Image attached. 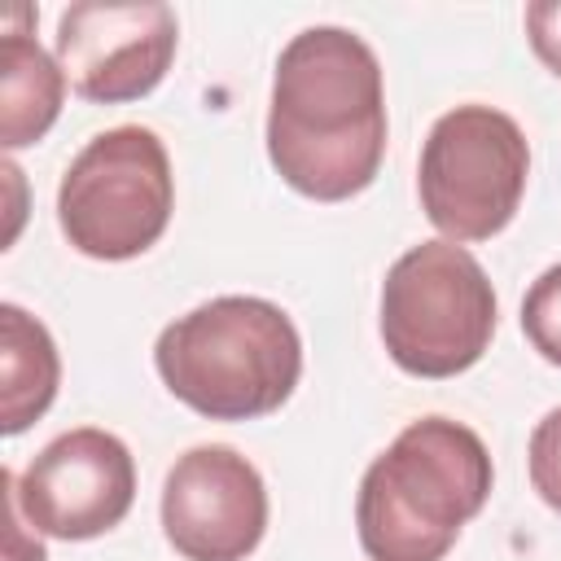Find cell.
<instances>
[{"label":"cell","instance_id":"obj_13","mask_svg":"<svg viewBox=\"0 0 561 561\" xmlns=\"http://www.w3.org/2000/svg\"><path fill=\"white\" fill-rule=\"evenodd\" d=\"M530 482L539 500L561 513V408H552L530 434Z\"/></svg>","mask_w":561,"mask_h":561},{"label":"cell","instance_id":"obj_8","mask_svg":"<svg viewBox=\"0 0 561 561\" xmlns=\"http://www.w3.org/2000/svg\"><path fill=\"white\" fill-rule=\"evenodd\" d=\"M18 508L31 530L48 539H96L114 530L136 500V465L123 438L83 425L57 434L22 478H13Z\"/></svg>","mask_w":561,"mask_h":561},{"label":"cell","instance_id":"obj_3","mask_svg":"<svg viewBox=\"0 0 561 561\" xmlns=\"http://www.w3.org/2000/svg\"><path fill=\"white\" fill-rule=\"evenodd\" d=\"M167 390L210 421H254L276 412L302 377L294 320L250 294H224L171 320L153 346Z\"/></svg>","mask_w":561,"mask_h":561},{"label":"cell","instance_id":"obj_2","mask_svg":"<svg viewBox=\"0 0 561 561\" xmlns=\"http://www.w3.org/2000/svg\"><path fill=\"white\" fill-rule=\"evenodd\" d=\"M491 495L486 443L447 416H421L368 465L355 530L368 561H443Z\"/></svg>","mask_w":561,"mask_h":561},{"label":"cell","instance_id":"obj_5","mask_svg":"<svg viewBox=\"0 0 561 561\" xmlns=\"http://www.w3.org/2000/svg\"><path fill=\"white\" fill-rule=\"evenodd\" d=\"M175 180L162 140L149 127H110L66 167L57 219L66 241L105 263L145 254L171 224Z\"/></svg>","mask_w":561,"mask_h":561},{"label":"cell","instance_id":"obj_9","mask_svg":"<svg viewBox=\"0 0 561 561\" xmlns=\"http://www.w3.org/2000/svg\"><path fill=\"white\" fill-rule=\"evenodd\" d=\"M162 530L184 561H245L267 530L259 469L224 443L184 451L162 486Z\"/></svg>","mask_w":561,"mask_h":561},{"label":"cell","instance_id":"obj_10","mask_svg":"<svg viewBox=\"0 0 561 561\" xmlns=\"http://www.w3.org/2000/svg\"><path fill=\"white\" fill-rule=\"evenodd\" d=\"M61 381V359L48 329L26 316L18 302L0 307V430L22 434L35 416L48 412Z\"/></svg>","mask_w":561,"mask_h":561},{"label":"cell","instance_id":"obj_11","mask_svg":"<svg viewBox=\"0 0 561 561\" xmlns=\"http://www.w3.org/2000/svg\"><path fill=\"white\" fill-rule=\"evenodd\" d=\"M61 92H66L61 66L26 31H4V44H0V140L4 149L35 145L57 123Z\"/></svg>","mask_w":561,"mask_h":561},{"label":"cell","instance_id":"obj_12","mask_svg":"<svg viewBox=\"0 0 561 561\" xmlns=\"http://www.w3.org/2000/svg\"><path fill=\"white\" fill-rule=\"evenodd\" d=\"M522 329L530 346L561 368V263L548 267L522 298Z\"/></svg>","mask_w":561,"mask_h":561},{"label":"cell","instance_id":"obj_6","mask_svg":"<svg viewBox=\"0 0 561 561\" xmlns=\"http://www.w3.org/2000/svg\"><path fill=\"white\" fill-rule=\"evenodd\" d=\"M530 149L522 127L491 105L447 110L421 149V210L447 241H486L522 206Z\"/></svg>","mask_w":561,"mask_h":561},{"label":"cell","instance_id":"obj_14","mask_svg":"<svg viewBox=\"0 0 561 561\" xmlns=\"http://www.w3.org/2000/svg\"><path fill=\"white\" fill-rule=\"evenodd\" d=\"M526 35H530L535 57L561 79V0L526 4Z\"/></svg>","mask_w":561,"mask_h":561},{"label":"cell","instance_id":"obj_1","mask_svg":"<svg viewBox=\"0 0 561 561\" xmlns=\"http://www.w3.org/2000/svg\"><path fill=\"white\" fill-rule=\"evenodd\" d=\"M386 153V92L377 53L346 26L298 31L272 75L267 158L316 202H346L377 180Z\"/></svg>","mask_w":561,"mask_h":561},{"label":"cell","instance_id":"obj_4","mask_svg":"<svg viewBox=\"0 0 561 561\" xmlns=\"http://www.w3.org/2000/svg\"><path fill=\"white\" fill-rule=\"evenodd\" d=\"M495 333V294L482 263L456 241H421L381 285V342L412 377H456Z\"/></svg>","mask_w":561,"mask_h":561},{"label":"cell","instance_id":"obj_7","mask_svg":"<svg viewBox=\"0 0 561 561\" xmlns=\"http://www.w3.org/2000/svg\"><path fill=\"white\" fill-rule=\"evenodd\" d=\"M175 13L162 0H83L57 22V66L75 96L123 105L149 96L175 57Z\"/></svg>","mask_w":561,"mask_h":561}]
</instances>
